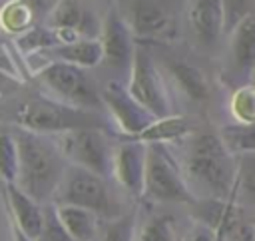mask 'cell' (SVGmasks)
I'll return each mask as SVG.
<instances>
[{"instance_id": "obj_1", "label": "cell", "mask_w": 255, "mask_h": 241, "mask_svg": "<svg viewBox=\"0 0 255 241\" xmlns=\"http://www.w3.org/2000/svg\"><path fill=\"white\" fill-rule=\"evenodd\" d=\"M181 173L197 199H235V155L219 133H187L181 137Z\"/></svg>"}, {"instance_id": "obj_2", "label": "cell", "mask_w": 255, "mask_h": 241, "mask_svg": "<svg viewBox=\"0 0 255 241\" xmlns=\"http://www.w3.org/2000/svg\"><path fill=\"white\" fill-rule=\"evenodd\" d=\"M14 139L18 145L16 185L38 203L54 197L68 165L56 139L22 127L14 133Z\"/></svg>"}, {"instance_id": "obj_3", "label": "cell", "mask_w": 255, "mask_h": 241, "mask_svg": "<svg viewBox=\"0 0 255 241\" xmlns=\"http://www.w3.org/2000/svg\"><path fill=\"white\" fill-rule=\"evenodd\" d=\"M16 121L18 127L52 135V133H64L70 129H80V127H100L102 121L96 118L92 110H82L76 106H70L62 100H52V98H32L26 104L20 106L16 112Z\"/></svg>"}, {"instance_id": "obj_4", "label": "cell", "mask_w": 255, "mask_h": 241, "mask_svg": "<svg viewBox=\"0 0 255 241\" xmlns=\"http://www.w3.org/2000/svg\"><path fill=\"white\" fill-rule=\"evenodd\" d=\"M145 175L143 195L161 203H195L189 191L179 161L165 143H145Z\"/></svg>"}, {"instance_id": "obj_5", "label": "cell", "mask_w": 255, "mask_h": 241, "mask_svg": "<svg viewBox=\"0 0 255 241\" xmlns=\"http://www.w3.org/2000/svg\"><path fill=\"white\" fill-rule=\"evenodd\" d=\"M64 159L98 175L112 173V145L100 127H80L56 135Z\"/></svg>"}, {"instance_id": "obj_6", "label": "cell", "mask_w": 255, "mask_h": 241, "mask_svg": "<svg viewBox=\"0 0 255 241\" xmlns=\"http://www.w3.org/2000/svg\"><path fill=\"white\" fill-rule=\"evenodd\" d=\"M129 96L141 104L153 118L171 116V102L163 78L159 76L153 58L145 48H135L131 66L128 70V86Z\"/></svg>"}, {"instance_id": "obj_7", "label": "cell", "mask_w": 255, "mask_h": 241, "mask_svg": "<svg viewBox=\"0 0 255 241\" xmlns=\"http://www.w3.org/2000/svg\"><path fill=\"white\" fill-rule=\"evenodd\" d=\"M38 78L58 100L70 106L82 110H96L102 106V98L98 96L94 84L88 80L84 68L60 60H50L44 68H40Z\"/></svg>"}, {"instance_id": "obj_8", "label": "cell", "mask_w": 255, "mask_h": 241, "mask_svg": "<svg viewBox=\"0 0 255 241\" xmlns=\"http://www.w3.org/2000/svg\"><path fill=\"white\" fill-rule=\"evenodd\" d=\"M56 203H70L86 207L98 215L110 211V191L102 175L88 171L84 167L68 163L62 175V181L54 193Z\"/></svg>"}, {"instance_id": "obj_9", "label": "cell", "mask_w": 255, "mask_h": 241, "mask_svg": "<svg viewBox=\"0 0 255 241\" xmlns=\"http://www.w3.org/2000/svg\"><path fill=\"white\" fill-rule=\"evenodd\" d=\"M102 106H106V110H108L110 118L116 121L118 129L124 135H128L129 139H133L141 129H145L155 120L141 104H137L129 96L126 86H120L118 82L106 84V88L102 92Z\"/></svg>"}, {"instance_id": "obj_10", "label": "cell", "mask_w": 255, "mask_h": 241, "mask_svg": "<svg viewBox=\"0 0 255 241\" xmlns=\"http://www.w3.org/2000/svg\"><path fill=\"white\" fill-rule=\"evenodd\" d=\"M100 44H102V52H104V62L114 68V70H129L131 60H133V34L126 22V18L116 10L110 8L104 24L100 28V36H98Z\"/></svg>"}, {"instance_id": "obj_11", "label": "cell", "mask_w": 255, "mask_h": 241, "mask_svg": "<svg viewBox=\"0 0 255 241\" xmlns=\"http://www.w3.org/2000/svg\"><path fill=\"white\" fill-rule=\"evenodd\" d=\"M145 149L147 145L135 139H129L112 149V173L116 181L135 197L143 195Z\"/></svg>"}, {"instance_id": "obj_12", "label": "cell", "mask_w": 255, "mask_h": 241, "mask_svg": "<svg viewBox=\"0 0 255 241\" xmlns=\"http://www.w3.org/2000/svg\"><path fill=\"white\" fill-rule=\"evenodd\" d=\"M50 28L58 32L60 44L74 42L78 38H98L100 26L90 10L76 0H60L50 16Z\"/></svg>"}, {"instance_id": "obj_13", "label": "cell", "mask_w": 255, "mask_h": 241, "mask_svg": "<svg viewBox=\"0 0 255 241\" xmlns=\"http://www.w3.org/2000/svg\"><path fill=\"white\" fill-rule=\"evenodd\" d=\"M6 203L12 215V225H16L28 239L38 241L44 225V209L42 203L24 193L16 183H4Z\"/></svg>"}, {"instance_id": "obj_14", "label": "cell", "mask_w": 255, "mask_h": 241, "mask_svg": "<svg viewBox=\"0 0 255 241\" xmlns=\"http://www.w3.org/2000/svg\"><path fill=\"white\" fill-rule=\"evenodd\" d=\"M126 22L133 38H157L167 32L171 16L167 8L157 0H131Z\"/></svg>"}, {"instance_id": "obj_15", "label": "cell", "mask_w": 255, "mask_h": 241, "mask_svg": "<svg viewBox=\"0 0 255 241\" xmlns=\"http://www.w3.org/2000/svg\"><path fill=\"white\" fill-rule=\"evenodd\" d=\"M189 24L201 44H215L225 32L223 0H193L189 6Z\"/></svg>"}, {"instance_id": "obj_16", "label": "cell", "mask_w": 255, "mask_h": 241, "mask_svg": "<svg viewBox=\"0 0 255 241\" xmlns=\"http://www.w3.org/2000/svg\"><path fill=\"white\" fill-rule=\"evenodd\" d=\"M229 58L239 74H249L255 70V10H249L231 28Z\"/></svg>"}, {"instance_id": "obj_17", "label": "cell", "mask_w": 255, "mask_h": 241, "mask_svg": "<svg viewBox=\"0 0 255 241\" xmlns=\"http://www.w3.org/2000/svg\"><path fill=\"white\" fill-rule=\"evenodd\" d=\"M38 54L50 56L52 60L74 64L78 68H94L104 60L102 44L98 38H78L74 42H64L48 50H42Z\"/></svg>"}, {"instance_id": "obj_18", "label": "cell", "mask_w": 255, "mask_h": 241, "mask_svg": "<svg viewBox=\"0 0 255 241\" xmlns=\"http://www.w3.org/2000/svg\"><path fill=\"white\" fill-rule=\"evenodd\" d=\"M54 211L72 241H94L98 233V213L70 203H54Z\"/></svg>"}, {"instance_id": "obj_19", "label": "cell", "mask_w": 255, "mask_h": 241, "mask_svg": "<svg viewBox=\"0 0 255 241\" xmlns=\"http://www.w3.org/2000/svg\"><path fill=\"white\" fill-rule=\"evenodd\" d=\"M189 133V123L181 116H165L155 118L145 129H141L133 139L141 143H167L177 141Z\"/></svg>"}, {"instance_id": "obj_20", "label": "cell", "mask_w": 255, "mask_h": 241, "mask_svg": "<svg viewBox=\"0 0 255 241\" xmlns=\"http://www.w3.org/2000/svg\"><path fill=\"white\" fill-rule=\"evenodd\" d=\"M169 74H171L173 84L179 88V92L183 96H187L191 102H203L207 98L209 86H207L203 74L197 68H193L191 64L173 60V62H169Z\"/></svg>"}, {"instance_id": "obj_21", "label": "cell", "mask_w": 255, "mask_h": 241, "mask_svg": "<svg viewBox=\"0 0 255 241\" xmlns=\"http://www.w3.org/2000/svg\"><path fill=\"white\" fill-rule=\"evenodd\" d=\"M235 195L255 205V151L235 155Z\"/></svg>"}, {"instance_id": "obj_22", "label": "cell", "mask_w": 255, "mask_h": 241, "mask_svg": "<svg viewBox=\"0 0 255 241\" xmlns=\"http://www.w3.org/2000/svg\"><path fill=\"white\" fill-rule=\"evenodd\" d=\"M60 38L54 28L46 26H30L28 30L20 32L16 36V46L22 54H38L42 50H48L52 46H58Z\"/></svg>"}, {"instance_id": "obj_23", "label": "cell", "mask_w": 255, "mask_h": 241, "mask_svg": "<svg viewBox=\"0 0 255 241\" xmlns=\"http://www.w3.org/2000/svg\"><path fill=\"white\" fill-rule=\"evenodd\" d=\"M219 137L223 139V143L231 155L255 151V123H239L237 121L235 125H225L219 131Z\"/></svg>"}, {"instance_id": "obj_24", "label": "cell", "mask_w": 255, "mask_h": 241, "mask_svg": "<svg viewBox=\"0 0 255 241\" xmlns=\"http://www.w3.org/2000/svg\"><path fill=\"white\" fill-rule=\"evenodd\" d=\"M135 241H175V219L173 215H153L137 231Z\"/></svg>"}, {"instance_id": "obj_25", "label": "cell", "mask_w": 255, "mask_h": 241, "mask_svg": "<svg viewBox=\"0 0 255 241\" xmlns=\"http://www.w3.org/2000/svg\"><path fill=\"white\" fill-rule=\"evenodd\" d=\"M135 227H137L135 211H128L124 215L112 217L104 225L102 241H135V235H137Z\"/></svg>"}, {"instance_id": "obj_26", "label": "cell", "mask_w": 255, "mask_h": 241, "mask_svg": "<svg viewBox=\"0 0 255 241\" xmlns=\"http://www.w3.org/2000/svg\"><path fill=\"white\" fill-rule=\"evenodd\" d=\"M0 179L16 183L18 179V145L14 133L0 131Z\"/></svg>"}, {"instance_id": "obj_27", "label": "cell", "mask_w": 255, "mask_h": 241, "mask_svg": "<svg viewBox=\"0 0 255 241\" xmlns=\"http://www.w3.org/2000/svg\"><path fill=\"white\" fill-rule=\"evenodd\" d=\"M0 22L4 26V30L8 32H14V34H20L24 30L30 28V22H32V12L30 8L20 2V0H8L2 8V14H0Z\"/></svg>"}, {"instance_id": "obj_28", "label": "cell", "mask_w": 255, "mask_h": 241, "mask_svg": "<svg viewBox=\"0 0 255 241\" xmlns=\"http://www.w3.org/2000/svg\"><path fill=\"white\" fill-rule=\"evenodd\" d=\"M231 112L239 123H255V88L243 86L233 94Z\"/></svg>"}, {"instance_id": "obj_29", "label": "cell", "mask_w": 255, "mask_h": 241, "mask_svg": "<svg viewBox=\"0 0 255 241\" xmlns=\"http://www.w3.org/2000/svg\"><path fill=\"white\" fill-rule=\"evenodd\" d=\"M38 241H72L70 235L64 231L62 223L58 221L54 205L44 211V225H42V233H40Z\"/></svg>"}, {"instance_id": "obj_30", "label": "cell", "mask_w": 255, "mask_h": 241, "mask_svg": "<svg viewBox=\"0 0 255 241\" xmlns=\"http://www.w3.org/2000/svg\"><path fill=\"white\" fill-rule=\"evenodd\" d=\"M249 10H251V8H249V0H223L225 30H231Z\"/></svg>"}, {"instance_id": "obj_31", "label": "cell", "mask_w": 255, "mask_h": 241, "mask_svg": "<svg viewBox=\"0 0 255 241\" xmlns=\"http://www.w3.org/2000/svg\"><path fill=\"white\" fill-rule=\"evenodd\" d=\"M187 241H219V239H217V235H215L209 227H205V225L199 223V225L189 233Z\"/></svg>"}, {"instance_id": "obj_32", "label": "cell", "mask_w": 255, "mask_h": 241, "mask_svg": "<svg viewBox=\"0 0 255 241\" xmlns=\"http://www.w3.org/2000/svg\"><path fill=\"white\" fill-rule=\"evenodd\" d=\"M12 235H14V241H32V239H28L16 225H12Z\"/></svg>"}, {"instance_id": "obj_33", "label": "cell", "mask_w": 255, "mask_h": 241, "mask_svg": "<svg viewBox=\"0 0 255 241\" xmlns=\"http://www.w3.org/2000/svg\"><path fill=\"white\" fill-rule=\"evenodd\" d=\"M6 2H8V0H0V6H4V4H6Z\"/></svg>"}]
</instances>
